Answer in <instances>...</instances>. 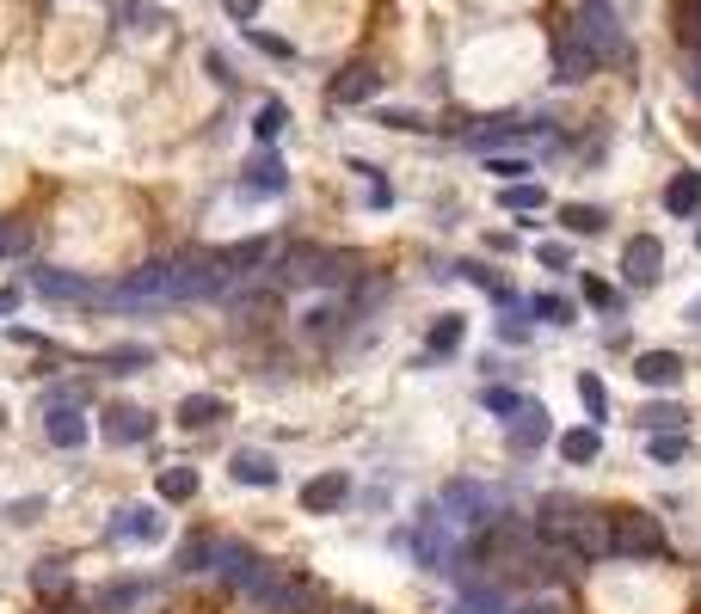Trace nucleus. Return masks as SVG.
Returning <instances> with one entry per match:
<instances>
[{"label": "nucleus", "instance_id": "1", "mask_svg": "<svg viewBox=\"0 0 701 614\" xmlns=\"http://www.w3.org/2000/svg\"><path fill=\"white\" fill-rule=\"evenodd\" d=\"M197 295H210V271H197L185 259H155L117 283V307H167V302H197Z\"/></svg>", "mask_w": 701, "mask_h": 614}, {"label": "nucleus", "instance_id": "2", "mask_svg": "<svg viewBox=\"0 0 701 614\" xmlns=\"http://www.w3.org/2000/svg\"><path fill=\"white\" fill-rule=\"evenodd\" d=\"M344 276H351V259L344 252H332V246H283L278 252V283L283 289H339Z\"/></svg>", "mask_w": 701, "mask_h": 614}, {"label": "nucleus", "instance_id": "3", "mask_svg": "<svg viewBox=\"0 0 701 614\" xmlns=\"http://www.w3.org/2000/svg\"><path fill=\"white\" fill-rule=\"evenodd\" d=\"M437 510H443V522H455V528H486L493 516H505V498L493 486H480V479H455V486H443Z\"/></svg>", "mask_w": 701, "mask_h": 614}, {"label": "nucleus", "instance_id": "4", "mask_svg": "<svg viewBox=\"0 0 701 614\" xmlns=\"http://www.w3.org/2000/svg\"><path fill=\"white\" fill-rule=\"evenodd\" d=\"M609 553L615 559H658L665 553V528L646 510H615L609 516Z\"/></svg>", "mask_w": 701, "mask_h": 614}, {"label": "nucleus", "instance_id": "5", "mask_svg": "<svg viewBox=\"0 0 701 614\" xmlns=\"http://www.w3.org/2000/svg\"><path fill=\"white\" fill-rule=\"evenodd\" d=\"M252 602H259L265 614H308L314 609V583L296 578V571L265 566V578L252 583Z\"/></svg>", "mask_w": 701, "mask_h": 614}, {"label": "nucleus", "instance_id": "6", "mask_svg": "<svg viewBox=\"0 0 701 614\" xmlns=\"http://www.w3.org/2000/svg\"><path fill=\"white\" fill-rule=\"evenodd\" d=\"M37 295H49V302H75V307H117V289H105V283H93V276L80 271H32Z\"/></svg>", "mask_w": 701, "mask_h": 614}, {"label": "nucleus", "instance_id": "7", "mask_svg": "<svg viewBox=\"0 0 701 614\" xmlns=\"http://www.w3.org/2000/svg\"><path fill=\"white\" fill-rule=\"evenodd\" d=\"M566 31H578V37H585V44H591L603 61L622 49V19H615V7H603V0H585V7H578V19Z\"/></svg>", "mask_w": 701, "mask_h": 614}, {"label": "nucleus", "instance_id": "8", "mask_svg": "<svg viewBox=\"0 0 701 614\" xmlns=\"http://www.w3.org/2000/svg\"><path fill=\"white\" fill-rule=\"evenodd\" d=\"M210 571H222L234 590H247V596H252V583L265 578V559H259L247 541H216V566H210Z\"/></svg>", "mask_w": 701, "mask_h": 614}, {"label": "nucleus", "instance_id": "9", "mask_svg": "<svg viewBox=\"0 0 701 614\" xmlns=\"http://www.w3.org/2000/svg\"><path fill=\"white\" fill-rule=\"evenodd\" d=\"M622 276L634 283V289L658 283V276H665V240H653V234H634V240L622 246Z\"/></svg>", "mask_w": 701, "mask_h": 614}, {"label": "nucleus", "instance_id": "10", "mask_svg": "<svg viewBox=\"0 0 701 614\" xmlns=\"http://www.w3.org/2000/svg\"><path fill=\"white\" fill-rule=\"evenodd\" d=\"M597 68H603V56H597V49L585 44L578 31H566L561 44H554V80H561V87H578V80H591Z\"/></svg>", "mask_w": 701, "mask_h": 614}, {"label": "nucleus", "instance_id": "11", "mask_svg": "<svg viewBox=\"0 0 701 614\" xmlns=\"http://www.w3.org/2000/svg\"><path fill=\"white\" fill-rule=\"evenodd\" d=\"M542 136V123H530V117H486L480 129H474V136H467V148L474 154H493V148H523V141H535Z\"/></svg>", "mask_w": 701, "mask_h": 614}, {"label": "nucleus", "instance_id": "12", "mask_svg": "<svg viewBox=\"0 0 701 614\" xmlns=\"http://www.w3.org/2000/svg\"><path fill=\"white\" fill-rule=\"evenodd\" d=\"M240 191H247V197H283V191H290V167H283L271 148H259L247 167H240Z\"/></svg>", "mask_w": 701, "mask_h": 614}, {"label": "nucleus", "instance_id": "13", "mask_svg": "<svg viewBox=\"0 0 701 614\" xmlns=\"http://www.w3.org/2000/svg\"><path fill=\"white\" fill-rule=\"evenodd\" d=\"M332 105H370L375 92H382V68L375 61H351V68H339L332 75Z\"/></svg>", "mask_w": 701, "mask_h": 614}, {"label": "nucleus", "instance_id": "14", "mask_svg": "<svg viewBox=\"0 0 701 614\" xmlns=\"http://www.w3.org/2000/svg\"><path fill=\"white\" fill-rule=\"evenodd\" d=\"M44 436L56 448H80L87 436H93V424H87V412L80 406H68V399H49V412H44Z\"/></svg>", "mask_w": 701, "mask_h": 614}, {"label": "nucleus", "instance_id": "15", "mask_svg": "<svg viewBox=\"0 0 701 614\" xmlns=\"http://www.w3.org/2000/svg\"><path fill=\"white\" fill-rule=\"evenodd\" d=\"M105 443H117V448H136V443H148L155 436V418L142 412V406H111L105 412Z\"/></svg>", "mask_w": 701, "mask_h": 614}, {"label": "nucleus", "instance_id": "16", "mask_svg": "<svg viewBox=\"0 0 701 614\" xmlns=\"http://www.w3.org/2000/svg\"><path fill=\"white\" fill-rule=\"evenodd\" d=\"M578 510H585V504H578V498H561V491H554V498H542V510H535V535H542L547 547H561L566 528L578 522Z\"/></svg>", "mask_w": 701, "mask_h": 614}, {"label": "nucleus", "instance_id": "17", "mask_svg": "<svg viewBox=\"0 0 701 614\" xmlns=\"http://www.w3.org/2000/svg\"><path fill=\"white\" fill-rule=\"evenodd\" d=\"M111 541H160V510L155 504H124L111 516Z\"/></svg>", "mask_w": 701, "mask_h": 614}, {"label": "nucleus", "instance_id": "18", "mask_svg": "<svg viewBox=\"0 0 701 614\" xmlns=\"http://www.w3.org/2000/svg\"><path fill=\"white\" fill-rule=\"evenodd\" d=\"M511 443L523 448V455L547 443V406H535V399H517V412H511Z\"/></svg>", "mask_w": 701, "mask_h": 614}, {"label": "nucleus", "instance_id": "19", "mask_svg": "<svg viewBox=\"0 0 701 614\" xmlns=\"http://www.w3.org/2000/svg\"><path fill=\"white\" fill-rule=\"evenodd\" d=\"M634 375L646 387H677V382H683V356H677V351H640L634 356Z\"/></svg>", "mask_w": 701, "mask_h": 614}, {"label": "nucleus", "instance_id": "20", "mask_svg": "<svg viewBox=\"0 0 701 614\" xmlns=\"http://www.w3.org/2000/svg\"><path fill=\"white\" fill-rule=\"evenodd\" d=\"M344 498H351V479L344 474H320L302 486V510H314V516H327V510H339Z\"/></svg>", "mask_w": 701, "mask_h": 614}, {"label": "nucleus", "instance_id": "21", "mask_svg": "<svg viewBox=\"0 0 701 614\" xmlns=\"http://www.w3.org/2000/svg\"><path fill=\"white\" fill-rule=\"evenodd\" d=\"M234 479H240V486H278L283 467L271 455H259V448H240V455H234Z\"/></svg>", "mask_w": 701, "mask_h": 614}, {"label": "nucleus", "instance_id": "22", "mask_svg": "<svg viewBox=\"0 0 701 614\" xmlns=\"http://www.w3.org/2000/svg\"><path fill=\"white\" fill-rule=\"evenodd\" d=\"M155 602V583H111V590H99V609L105 614H136Z\"/></svg>", "mask_w": 701, "mask_h": 614}, {"label": "nucleus", "instance_id": "23", "mask_svg": "<svg viewBox=\"0 0 701 614\" xmlns=\"http://www.w3.org/2000/svg\"><path fill=\"white\" fill-rule=\"evenodd\" d=\"M561 455L573 461V467H591V461L603 455V430H597V424H578V430H566V436H561Z\"/></svg>", "mask_w": 701, "mask_h": 614}, {"label": "nucleus", "instance_id": "24", "mask_svg": "<svg viewBox=\"0 0 701 614\" xmlns=\"http://www.w3.org/2000/svg\"><path fill=\"white\" fill-rule=\"evenodd\" d=\"M216 418H228V406H222L216 394H185L179 399V424L185 430H210Z\"/></svg>", "mask_w": 701, "mask_h": 614}, {"label": "nucleus", "instance_id": "25", "mask_svg": "<svg viewBox=\"0 0 701 614\" xmlns=\"http://www.w3.org/2000/svg\"><path fill=\"white\" fill-rule=\"evenodd\" d=\"M701 209V172H677L665 184V215H696Z\"/></svg>", "mask_w": 701, "mask_h": 614}, {"label": "nucleus", "instance_id": "26", "mask_svg": "<svg viewBox=\"0 0 701 614\" xmlns=\"http://www.w3.org/2000/svg\"><path fill=\"white\" fill-rule=\"evenodd\" d=\"M499 203H505V209H511V215H535V209H542V203H547V191H542V184H535V179H511V184H505V191H499Z\"/></svg>", "mask_w": 701, "mask_h": 614}, {"label": "nucleus", "instance_id": "27", "mask_svg": "<svg viewBox=\"0 0 701 614\" xmlns=\"http://www.w3.org/2000/svg\"><path fill=\"white\" fill-rule=\"evenodd\" d=\"M462 338H467V320H462V314H443V320L431 326V338H425V351L450 356V351H462Z\"/></svg>", "mask_w": 701, "mask_h": 614}, {"label": "nucleus", "instance_id": "28", "mask_svg": "<svg viewBox=\"0 0 701 614\" xmlns=\"http://www.w3.org/2000/svg\"><path fill=\"white\" fill-rule=\"evenodd\" d=\"M160 498H167V504L197 498V467H167V474H160Z\"/></svg>", "mask_w": 701, "mask_h": 614}, {"label": "nucleus", "instance_id": "29", "mask_svg": "<svg viewBox=\"0 0 701 614\" xmlns=\"http://www.w3.org/2000/svg\"><path fill=\"white\" fill-rule=\"evenodd\" d=\"M561 221H566L573 234H603V228H609V215L597 209V203H566V209H561Z\"/></svg>", "mask_w": 701, "mask_h": 614}, {"label": "nucleus", "instance_id": "30", "mask_svg": "<svg viewBox=\"0 0 701 614\" xmlns=\"http://www.w3.org/2000/svg\"><path fill=\"white\" fill-rule=\"evenodd\" d=\"M283 123H290V105H283V99H265V105H259V117H252V136H259V141H278Z\"/></svg>", "mask_w": 701, "mask_h": 614}, {"label": "nucleus", "instance_id": "31", "mask_svg": "<svg viewBox=\"0 0 701 614\" xmlns=\"http://www.w3.org/2000/svg\"><path fill=\"white\" fill-rule=\"evenodd\" d=\"M216 566V541L210 535H191L185 547H179V571H210Z\"/></svg>", "mask_w": 701, "mask_h": 614}, {"label": "nucleus", "instance_id": "32", "mask_svg": "<svg viewBox=\"0 0 701 614\" xmlns=\"http://www.w3.org/2000/svg\"><path fill=\"white\" fill-rule=\"evenodd\" d=\"M450 614H505V596L480 583V590H467V596H455V609H450Z\"/></svg>", "mask_w": 701, "mask_h": 614}, {"label": "nucleus", "instance_id": "33", "mask_svg": "<svg viewBox=\"0 0 701 614\" xmlns=\"http://www.w3.org/2000/svg\"><path fill=\"white\" fill-rule=\"evenodd\" d=\"M683 406H677V399H658V406H646V412H640V424L646 430H683Z\"/></svg>", "mask_w": 701, "mask_h": 614}, {"label": "nucleus", "instance_id": "34", "mask_svg": "<svg viewBox=\"0 0 701 614\" xmlns=\"http://www.w3.org/2000/svg\"><path fill=\"white\" fill-rule=\"evenodd\" d=\"M578 399H585L591 424H603V418H609V394H603V382H597V375H578Z\"/></svg>", "mask_w": 701, "mask_h": 614}, {"label": "nucleus", "instance_id": "35", "mask_svg": "<svg viewBox=\"0 0 701 614\" xmlns=\"http://www.w3.org/2000/svg\"><path fill=\"white\" fill-rule=\"evenodd\" d=\"M339 320H344L339 307H308V314H302V332H308V338H332V332H339Z\"/></svg>", "mask_w": 701, "mask_h": 614}, {"label": "nucleus", "instance_id": "36", "mask_svg": "<svg viewBox=\"0 0 701 614\" xmlns=\"http://www.w3.org/2000/svg\"><path fill=\"white\" fill-rule=\"evenodd\" d=\"M689 443H683V430H653V461L665 467V461H683Z\"/></svg>", "mask_w": 701, "mask_h": 614}, {"label": "nucleus", "instance_id": "37", "mask_svg": "<svg viewBox=\"0 0 701 614\" xmlns=\"http://www.w3.org/2000/svg\"><path fill=\"white\" fill-rule=\"evenodd\" d=\"M486 172H499V179L511 184V179H523V172H535V167L530 160H511V154H486Z\"/></svg>", "mask_w": 701, "mask_h": 614}, {"label": "nucleus", "instance_id": "38", "mask_svg": "<svg viewBox=\"0 0 701 614\" xmlns=\"http://www.w3.org/2000/svg\"><path fill=\"white\" fill-rule=\"evenodd\" d=\"M530 307H535V314H542V320H573V307H566L561 295H535Z\"/></svg>", "mask_w": 701, "mask_h": 614}, {"label": "nucleus", "instance_id": "39", "mask_svg": "<svg viewBox=\"0 0 701 614\" xmlns=\"http://www.w3.org/2000/svg\"><path fill=\"white\" fill-rule=\"evenodd\" d=\"M683 44L701 49V0H689V7H683Z\"/></svg>", "mask_w": 701, "mask_h": 614}, {"label": "nucleus", "instance_id": "40", "mask_svg": "<svg viewBox=\"0 0 701 614\" xmlns=\"http://www.w3.org/2000/svg\"><path fill=\"white\" fill-rule=\"evenodd\" d=\"M585 302H591V307H615V289H609L603 276H585Z\"/></svg>", "mask_w": 701, "mask_h": 614}, {"label": "nucleus", "instance_id": "41", "mask_svg": "<svg viewBox=\"0 0 701 614\" xmlns=\"http://www.w3.org/2000/svg\"><path fill=\"white\" fill-rule=\"evenodd\" d=\"M535 259H542L547 271H566V264H573V259H566V246H561V240H547V246H535Z\"/></svg>", "mask_w": 701, "mask_h": 614}, {"label": "nucleus", "instance_id": "42", "mask_svg": "<svg viewBox=\"0 0 701 614\" xmlns=\"http://www.w3.org/2000/svg\"><path fill=\"white\" fill-rule=\"evenodd\" d=\"M480 399H486V406H493V412H505V418L517 412V394H511V387H486Z\"/></svg>", "mask_w": 701, "mask_h": 614}, {"label": "nucleus", "instance_id": "43", "mask_svg": "<svg viewBox=\"0 0 701 614\" xmlns=\"http://www.w3.org/2000/svg\"><path fill=\"white\" fill-rule=\"evenodd\" d=\"M13 252H25V234H19V228H7V221H0V259H13Z\"/></svg>", "mask_w": 701, "mask_h": 614}, {"label": "nucleus", "instance_id": "44", "mask_svg": "<svg viewBox=\"0 0 701 614\" xmlns=\"http://www.w3.org/2000/svg\"><path fill=\"white\" fill-rule=\"evenodd\" d=\"M382 123L388 129H425V117H412V111H382Z\"/></svg>", "mask_w": 701, "mask_h": 614}, {"label": "nucleus", "instance_id": "45", "mask_svg": "<svg viewBox=\"0 0 701 614\" xmlns=\"http://www.w3.org/2000/svg\"><path fill=\"white\" fill-rule=\"evenodd\" d=\"M505 614H554V602H517V609H505Z\"/></svg>", "mask_w": 701, "mask_h": 614}, {"label": "nucleus", "instance_id": "46", "mask_svg": "<svg viewBox=\"0 0 701 614\" xmlns=\"http://www.w3.org/2000/svg\"><path fill=\"white\" fill-rule=\"evenodd\" d=\"M689 92L701 99V49H696V61H689Z\"/></svg>", "mask_w": 701, "mask_h": 614}, {"label": "nucleus", "instance_id": "47", "mask_svg": "<svg viewBox=\"0 0 701 614\" xmlns=\"http://www.w3.org/2000/svg\"><path fill=\"white\" fill-rule=\"evenodd\" d=\"M234 7V19H252V7H259V0H228Z\"/></svg>", "mask_w": 701, "mask_h": 614}, {"label": "nucleus", "instance_id": "48", "mask_svg": "<svg viewBox=\"0 0 701 614\" xmlns=\"http://www.w3.org/2000/svg\"><path fill=\"white\" fill-rule=\"evenodd\" d=\"M13 307H19V295H13V289H0V314H13Z\"/></svg>", "mask_w": 701, "mask_h": 614}, {"label": "nucleus", "instance_id": "49", "mask_svg": "<svg viewBox=\"0 0 701 614\" xmlns=\"http://www.w3.org/2000/svg\"><path fill=\"white\" fill-rule=\"evenodd\" d=\"M689 320H696V326H701V302H689Z\"/></svg>", "mask_w": 701, "mask_h": 614}, {"label": "nucleus", "instance_id": "50", "mask_svg": "<svg viewBox=\"0 0 701 614\" xmlns=\"http://www.w3.org/2000/svg\"><path fill=\"white\" fill-rule=\"evenodd\" d=\"M339 614H370V609H339Z\"/></svg>", "mask_w": 701, "mask_h": 614}, {"label": "nucleus", "instance_id": "51", "mask_svg": "<svg viewBox=\"0 0 701 614\" xmlns=\"http://www.w3.org/2000/svg\"><path fill=\"white\" fill-rule=\"evenodd\" d=\"M696 246H701V234H696Z\"/></svg>", "mask_w": 701, "mask_h": 614}]
</instances>
